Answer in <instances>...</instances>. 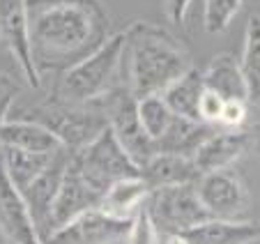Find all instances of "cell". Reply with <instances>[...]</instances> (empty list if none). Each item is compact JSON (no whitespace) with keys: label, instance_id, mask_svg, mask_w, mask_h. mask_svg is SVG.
Returning <instances> with one entry per match:
<instances>
[{"label":"cell","instance_id":"7402d4cb","mask_svg":"<svg viewBox=\"0 0 260 244\" xmlns=\"http://www.w3.org/2000/svg\"><path fill=\"white\" fill-rule=\"evenodd\" d=\"M53 155H37V152H23V150H16V147L0 145V159L5 164L7 175L19 187V191H23L25 187L37 180V175L51 164Z\"/></svg>","mask_w":260,"mask_h":244},{"label":"cell","instance_id":"6da1fadb","mask_svg":"<svg viewBox=\"0 0 260 244\" xmlns=\"http://www.w3.org/2000/svg\"><path fill=\"white\" fill-rule=\"evenodd\" d=\"M102 0H28V42L35 69L62 74L111 37Z\"/></svg>","mask_w":260,"mask_h":244},{"label":"cell","instance_id":"f546056e","mask_svg":"<svg viewBox=\"0 0 260 244\" xmlns=\"http://www.w3.org/2000/svg\"><path fill=\"white\" fill-rule=\"evenodd\" d=\"M21 95V85L16 83L10 74L0 72V106H10Z\"/></svg>","mask_w":260,"mask_h":244},{"label":"cell","instance_id":"4dcf8cb0","mask_svg":"<svg viewBox=\"0 0 260 244\" xmlns=\"http://www.w3.org/2000/svg\"><path fill=\"white\" fill-rule=\"evenodd\" d=\"M161 244H187V239L182 233H166L161 237Z\"/></svg>","mask_w":260,"mask_h":244},{"label":"cell","instance_id":"4fadbf2b","mask_svg":"<svg viewBox=\"0 0 260 244\" xmlns=\"http://www.w3.org/2000/svg\"><path fill=\"white\" fill-rule=\"evenodd\" d=\"M69 159H72V150H67V147L58 150L49 166L37 175V180L21 191L25 203H28L30 217H32L35 226H37V233L42 235V239H46V235H49V221H51V210H53V200H55V196H58L60 182H62L64 168H67Z\"/></svg>","mask_w":260,"mask_h":244},{"label":"cell","instance_id":"44dd1931","mask_svg":"<svg viewBox=\"0 0 260 244\" xmlns=\"http://www.w3.org/2000/svg\"><path fill=\"white\" fill-rule=\"evenodd\" d=\"M205 90L203 83V69L191 67L187 74H182L175 83H171L161 93V99L175 115L198 122V102Z\"/></svg>","mask_w":260,"mask_h":244},{"label":"cell","instance_id":"e0dca14e","mask_svg":"<svg viewBox=\"0 0 260 244\" xmlns=\"http://www.w3.org/2000/svg\"><path fill=\"white\" fill-rule=\"evenodd\" d=\"M0 145L37 152V155H53L60 147H64L58 136H53L46 127L30 120H16V117H7L0 125Z\"/></svg>","mask_w":260,"mask_h":244},{"label":"cell","instance_id":"30bf717a","mask_svg":"<svg viewBox=\"0 0 260 244\" xmlns=\"http://www.w3.org/2000/svg\"><path fill=\"white\" fill-rule=\"evenodd\" d=\"M132 221L115 219L102 210H90L55 228L44 244H124Z\"/></svg>","mask_w":260,"mask_h":244},{"label":"cell","instance_id":"ac0fdd59","mask_svg":"<svg viewBox=\"0 0 260 244\" xmlns=\"http://www.w3.org/2000/svg\"><path fill=\"white\" fill-rule=\"evenodd\" d=\"M141 177L150 185V189H159V187L198 182L201 171H198L196 164H193V157L157 152V155L141 168Z\"/></svg>","mask_w":260,"mask_h":244},{"label":"cell","instance_id":"ba28073f","mask_svg":"<svg viewBox=\"0 0 260 244\" xmlns=\"http://www.w3.org/2000/svg\"><path fill=\"white\" fill-rule=\"evenodd\" d=\"M196 194L212 219L240 221L251 207L249 189L233 168H221L201 175L196 182Z\"/></svg>","mask_w":260,"mask_h":244},{"label":"cell","instance_id":"9a60e30c","mask_svg":"<svg viewBox=\"0 0 260 244\" xmlns=\"http://www.w3.org/2000/svg\"><path fill=\"white\" fill-rule=\"evenodd\" d=\"M182 235L187 244H255L260 242V224L246 219H207L182 230Z\"/></svg>","mask_w":260,"mask_h":244},{"label":"cell","instance_id":"5bb4252c","mask_svg":"<svg viewBox=\"0 0 260 244\" xmlns=\"http://www.w3.org/2000/svg\"><path fill=\"white\" fill-rule=\"evenodd\" d=\"M255 141V132L246 129H216L193 155V164L201 175L221 168H231L242 155L251 150Z\"/></svg>","mask_w":260,"mask_h":244},{"label":"cell","instance_id":"7c38bea8","mask_svg":"<svg viewBox=\"0 0 260 244\" xmlns=\"http://www.w3.org/2000/svg\"><path fill=\"white\" fill-rule=\"evenodd\" d=\"M0 235L7 244H44L30 217L28 203L19 187L7 175L3 159H0Z\"/></svg>","mask_w":260,"mask_h":244},{"label":"cell","instance_id":"1f68e13d","mask_svg":"<svg viewBox=\"0 0 260 244\" xmlns=\"http://www.w3.org/2000/svg\"><path fill=\"white\" fill-rule=\"evenodd\" d=\"M12 106V104H10ZM10 106H0V125L7 120V113H10Z\"/></svg>","mask_w":260,"mask_h":244},{"label":"cell","instance_id":"5b68a950","mask_svg":"<svg viewBox=\"0 0 260 244\" xmlns=\"http://www.w3.org/2000/svg\"><path fill=\"white\" fill-rule=\"evenodd\" d=\"M102 111L106 115V125L118 138V143L124 147L132 161L138 168H143L147 161L157 155V145L147 132L143 129L138 117V99L124 83L115 85L111 93H106L102 99Z\"/></svg>","mask_w":260,"mask_h":244},{"label":"cell","instance_id":"8992f818","mask_svg":"<svg viewBox=\"0 0 260 244\" xmlns=\"http://www.w3.org/2000/svg\"><path fill=\"white\" fill-rule=\"evenodd\" d=\"M74 164L81 175L102 194L113 182L141 175V168L132 161V157L124 152V147L108 127L92 143L74 152Z\"/></svg>","mask_w":260,"mask_h":244},{"label":"cell","instance_id":"603a6c76","mask_svg":"<svg viewBox=\"0 0 260 244\" xmlns=\"http://www.w3.org/2000/svg\"><path fill=\"white\" fill-rule=\"evenodd\" d=\"M240 69L246 83L249 104H260V14H253L246 23Z\"/></svg>","mask_w":260,"mask_h":244},{"label":"cell","instance_id":"277c9868","mask_svg":"<svg viewBox=\"0 0 260 244\" xmlns=\"http://www.w3.org/2000/svg\"><path fill=\"white\" fill-rule=\"evenodd\" d=\"M122 51L124 33H113L94 53L58 74L51 95L72 104H90L102 99L115 85L122 83Z\"/></svg>","mask_w":260,"mask_h":244},{"label":"cell","instance_id":"2e32d148","mask_svg":"<svg viewBox=\"0 0 260 244\" xmlns=\"http://www.w3.org/2000/svg\"><path fill=\"white\" fill-rule=\"evenodd\" d=\"M150 185L138 177H127V180H118L104 191L99 207L104 215L115 217V219H124V221H134V217L145 207L147 198H150Z\"/></svg>","mask_w":260,"mask_h":244},{"label":"cell","instance_id":"ffe728a7","mask_svg":"<svg viewBox=\"0 0 260 244\" xmlns=\"http://www.w3.org/2000/svg\"><path fill=\"white\" fill-rule=\"evenodd\" d=\"M214 132L216 127H212V125H203V122H193V120H187V117L175 115L171 127L166 129V134L157 141V152L193 157L198 152V147Z\"/></svg>","mask_w":260,"mask_h":244},{"label":"cell","instance_id":"8fae6325","mask_svg":"<svg viewBox=\"0 0 260 244\" xmlns=\"http://www.w3.org/2000/svg\"><path fill=\"white\" fill-rule=\"evenodd\" d=\"M102 191H97L76 168L74 164V152L72 159H69L67 168H64L62 182H60L58 196L53 200V210H51V221H49V235L53 233L55 228L69 224L72 219L85 215L90 210H97L99 200H102ZM46 235V237H49Z\"/></svg>","mask_w":260,"mask_h":244},{"label":"cell","instance_id":"9c48e42d","mask_svg":"<svg viewBox=\"0 0 260 244\" xmlns=\"http://www.w3.org/2000/svg\"><path fill=\"white\" fill-rule=\"evenodd\" d=\"M0 46L14 58L25 85L42 88V76L35 69L28 42V0H0Z\"/></svg>","mask_w":260,"mask_h":244},{"label":"cell","instance_id":"484cf974","mask_svg":"<svg viewBox=\"0 0 260 244\" xmlns=\"http://www.w3.org/2000/svg\"><path fill=\"white\" fill-rule=\"evenodd\" d=\"M124 244H161V230L152 221L147 207H143L132 221V230Z\"/></svg>","mask_w":260,"mask_h":244},{"label":"cell","instance_id":"3957f363","mask_svg":"<svg viewBox=\"0 0 260 244\" xmlns=\"http://www.w3.org/2000/svg\"><path fill=\"white\" fill-rule=\"evenodd\" d=\"M7 117L37 122V125L49 129L53 136H58V141L72 152L92 143L108 127L99 102L72 104L51 93L30 104H21L16 97L14 104L10 106Z\"/></svg>","mask_w":260,"mask_h":244},{"label":"cell","instance_id":"f1b7e54d","mask_svg":"<svg viewBox=\"0 0 260 244\" xmlns=\"http://www.w3.org/2000/svg\"><path fill=\"white\" fill-rule=\"evenodd\" d=\"M191 0H164V14L175 28H182L187 21V12Z\"/></svg>","mask_w":260,"mask_h":244},{"label":"cell","instance_id":"cb8c5ba5","mask_svg":"<svg viewBox=\"0 0 260 244\" xmlns=\"http://www.w3.org/2000/svg\"><path fill=\"white\" fill-rule=\"evenodd\" d=\"M138 117H141V125L147 132V136L152 138L154 145H157V141L171 127L175 113L166 106L161 95H147V97L138 99Z\"/></svg>","mask_w":260,"mask_h":244},{"label":"cell","instance_id":"52a82bcc","mask_svg":"<svg viewBox=\"0 0 260 244\" xmlns=\"http://www.w3.org/2000/svg\"><path fill=\"white\" fill-rule=\"evenodd\" d=\"M145 207L164 235L182 233V230L193 228V226L212 219L196 194V182L152 189Z\"/></svg>","mask_w":260,"mask_h":244},{"label":"cell","instance_id":"4316f807","mask_svg":"<svg viewBox=\"0 0 260 244\" xmlns=\"http://www.w3.org/2000/svg\"><path fill=\"white\" fill-rule=\"evenodd\" d=\"M223 111V99L219 95H214L212 90H203L201 102H198V122L203 125H212V127H219V117Z\"/></svg>","mask_w":260,"mask_h":244},{"label":"cell","instance_id":"83f0119b","mask_svg":"<svg viewBox=\"0 0 260 244\" xmlns=\"http://www.w3.org/2000/svg\"><path fill=\"white\" fill-rule=\"evenodd\" d=\"M246 115H249V102L228 99V102H223V111H221V117H219V127L240 129L246 122Z\"/></svg>","mask_w":260,"mask_h":244},{"label":"cell","instance_id":"d6986e66","mask_svg":"<svg viewBox=\"0 0 260 244\" xmlns=\"http://www.w3.org/2000/svg\"><path fill=\"white\" fill-rule=\"evenodd\" d=\"M203 83L207 90L219 95L223 102L228 99H240V102H249L246 95V83L240 69V60L233 53H219L207 63L203 69Z\"/></svg>","mask_w":260,"mask_h":244},{"label":"cell","instance_id":"7a4b0ae2","mask_svg":"<svg viewBox=\"0 0 260 244\" xmlns=\"http://www.w3.org/2000/svg\"><path fill=\"white\" fill-rule=\"evenodd\" d=\"M122 51V83L136 95H161L193 67L191 53L171 30L150 21L127 25Z\"/></svg>","mask_w":260,"mask_h":244},{"label":"cell","instance_id":"d4e9b609","mask_svg":"<svg viewBox=\"0 0 260 244\" xmlns=\"http://www.w3.org/2000/svg\"><path fill=\"white\" fill-rule=\"evenodd\" d=\"M203 3H205L203 23H205L207 33L212 35L223 33L242 7V0H203Z\"/></svg>","mask_w":260,"mask_h":244}]
</instances>
